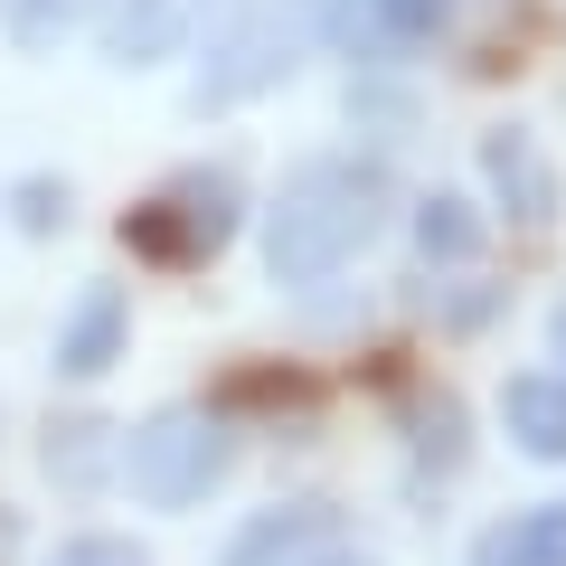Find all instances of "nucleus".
I'll use <instances>...</instances> for the list:
<instances>
[{"instance_id":"obj_1","label":"nucleus","mask_w":566,"mask_h":566,"mask_svg":"<svg viewBox=\"0 0 566 566\" xmlns=\"http://www.w3.org/2000/svg\"><path fill=\"white\" fill-rule=\"evenodd\" d=\"M397 218V180L378 161H303L264 208V274L274 283H322L340 274L378 227Z\"/></svg>"},{"instance_id":"obj_2","label":"nucleus","mask_w":566,"mask_h":566,"mask_svg":"<svg viewBox=\"0 0 566 566\" xmlns=\"http://www.w3.org/2000/svg\"><path fill=\"white\" fill-rule=\"evenodd\" d=\"M227 463H237L227 416H208V406H161L151 424H133V434H123L114 482H133L151 510H189V501H208V491L227 482Z\"/></svg>"},{"instance_id":"obj_3","label":"nucleus","mask_w":566,"mask_h":566,"mask_svg":"<svg viewBox=\"0 0 566 566\" xmlns=\"http://www.w3.org/2000/svg\"><path fill=\"white\" fill-rule=\"evenodd\" d=\"M322 39V0H274V10H237V20L208 39V66L189 85V114H227V104L264 95L303 66V48Z\"/></svg>"},{"instance_id":"obj_4","label":"nucleus","mask_w":566,"mask_h":566,"mask_svg":"<svg viewBox=\"0 0 566 566\" xmlns=\"http://www.w3.org/2000/svg\"><path fill=\"white\" fill-rule=\"evenodd\" d=\"M237 227H245L237 170H180L161 199H142L133 218H123V245H133V255H151V264H208Z\"/></svg>"},{"instance_id":"obj_5","label":"nucleus","mask_w":566,"mask_h":566,"mask_svg":"<svg viewBox=\"0 0 566 566\" xmlns=\"http://www.w3.org/2000/svg\"><path fill=\"white\" fill-rule=\"evenodd\" d=\"M245 0H104V66H161L180 57V48L218 39L227 20H237Z\"/></svg>"},{"instance_id":"obj_6","label":"nucleus","mask_w":566,"mask_h":566,"mask_svg":"<svg viewBox=\"0 0 566 566\" xmlns=\"http://www.w3.org/2000/svg\"><path fill=\"white\" fill-rule=\"evenodd\" d=\"M444 20H453V0H322V39L359 66L397 57V48H424Z\"/></svg>"},{"instance_id":"obj_7","label":"nucleus","mask_w":566,"mask_h":566,"mask_svg":"<svg viewBox=\"0 0 566 566\" xmlns=\"http://www.w3.org/2000/svg\"><path fill=\"white\" fill-rule=\"evenodd\" d=\"M340 538H349V520L331 501H283V510H255V520L227 538L218 566H322Z\"/></svg>"},{"instance_id":"obj_8","label":"nucleus","mask_w":566,"mask_h":566,"mask_svg":"<svg viewBox=\"0 0 566 566\" xmlns=\"http://www.w3.org/2000/svg\"><path fill=\"white\" fill-rule=\"evenodd\" d=\"M482 180H491V199H501L520 227H547V218H557V170H547V151L520 133V123L482 133Z\"/></svg>"},{"instance_id":"obj_9","label":"nucleus","mask_w":566,"mask_h":566,"mask_svg":"<svg viewBox=\"0 0 566 566\" xmlns=\"http://www.w3.org/2000/svg\"><path fill=\"white\" fill-rule=\"evenodd\" d=\"M501 424H510V444H520V453L566 463V378H557V368L510 378V387H501Z\"/></svg>"},{"instance_id":"obj_10","label":"nucleus","mask_w":566,"mask_h":566,"mask_svg":"<svg viewBox=\"0 0 566 566\" xmlns=\"http://www.w3.org/2000/svg\"><path fill=\"white\" fill-rule=\"evenodd\" d=\"M123 359V283H85V303L57 331V368L66 378H104Z\"/></svg>"},{"instance_id":"obj_11","label":"nucleus","mask_w":566,"mask_h":566,"mask_svg":"<svg viewBox=\"0 0 566 566\" xmlns=\"http://www.w3.org/2000/svg\"><path fill=\"white\" fill-rule=\"evenodd\" d=\"M114 463H123V424H104V416H57V424H48V482L104 491Z\"/></svg>"},{"instance_id":"obj_12","label":"nucleus","mask_w":566,"mask_h":566,"mask_svg":"<svg viewBox=\"0 0 566 566\" xmlns=\"http://www.w3.org/2000/svg\"><path fill=\"white\" fill-rule=\"evenodd\" d=\"M472 566H566V501L501 520L482 547H472Z\"/></svg>"},{"instance_id":"obj_13","label":"nucleus","mask_w":566,"mask_h":566,"mask_svg":"<svg viewBox=\"0 0 566 566\" xmlns=\"http://www.w3.org/2000/svg\"><path fill=\"white\" fill-rule=\"evenodd\" d=\"M416 245H424V264H472V255H482V218H472V199H453V189L416 199Z\"/></svg>"},{"instance_id":"obj_14","label":"nucleus","mask_w":566,"mask_h":566,"mask_svg":"<svg viewBox=\"0 0 566 566\" xmlns=\"http://www.w3.org/2000/svg\"><path fill=\"white\" fill-rule=\"evenodd\" d=\"M104 0H10V39L29 48V57H48V48L66 39V29H85Z\"/></svg>"},{"instance_id":"obj_15","label":"nucleus","mask_w":566,"mask_h":566,"mask_svg":"<svg viewBox=\"0 0 566 566\" xmlns=\"http://www.w3.org/2000/svg\"><path fill=\"white\" fill-rule=\"evenodd\" d=\"M416 463H434V472L463 463V406H453V397H424L416 406Z\"/></svg>"},{"instance_id":"obj_16","label":"nucleus","mask_w":566,"mask_h":566,"mask_svg":"<svg viewBox=\"0 0 566 566\" xmlns=\"http://www.w3.org/2000/svg\"><path fill=\"white\" fill-rule=\"evenodd\" d=\"M10 227H20V237H57V227H66V180H48V170L20 180V189H10Z\"/></svg>"},{"instance_id":"obj_17","label":"nucleus","mask_w":566,"mask_h":566,"mask_svg":"<svg viewBox=\"0 0 566 566\" xmlns=\"http://www.w3.org/2000/svg\"><path fill=\"white\" fill-rule=\"evenodd\" d=\"M48 566H151V547H142V538H114V528H95V538H66Z\"/></svg>"},{"instance_id":"obj_18","label":"nucleus","mask_w":566,"mask_h":566,"mask_svg":"<svg viewBox=\"0 0 566 566\" xmlns=\"http://www.w3.org/2000/svg\"><path fill=\"white\" fill-rule=\"evenodd\" d=\"M322 566H378V557H368V547H359V538H340V547H331V557H322Z\"/></svg>"},{"instance_id":"obj_19","label":"nucleus","mask_w":566,"mask_h":566,"mask_svg":"<svg viewBox=\"0 0 566 566\" xmlns=\"http://www.w3.org/2000/svg\"><path fill=\"white\" fill-rule=\"evenodd\" d=\"M557 359H566V312H557Z\"/></svg>"}]
</instances>
